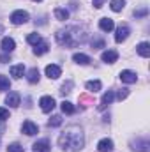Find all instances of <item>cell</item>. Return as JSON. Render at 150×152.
Segmentation results:
<instances>
[{"mask_svg": "<svg viewBox=\"0 0 150 152\" xmlns=\"http://www.w3.org/2000/svg\"><path fill=\"white\" fill-rule=\"evenodd\" d=\"M58 145H60L62 151H66V152L81 151L83 145H85V136H83L81 127H78V126H71V127H67V129L60 134V138H58Z\"/></svg>", "mask_w": 150, "mask_h": 152, "instance_id": "1", "label": "cell"}, {"mask_svg": "<svg viewBox=\"0 0 150 152\" xmlns=\"http://www.w3.org/2000/svg\"><path fill=\"white\" fill-rule=\"evenodd\" d=\"M28 21V12L27 11H14L12 14H11V23L12 25H23V23H27Z\"/></svg>", "mask_w": 150, "mask_h": 152, "instance_id": "2", "label": "cell"}, {"mask_svg": "<svg viewBox=\"0 0 150 152\" xmlns=\"http://www.w3.org/2000/svg\"><path fill=\"white\" fill-rule=\"evenodd\" d=\"M39 104H41V110H42V112L50 113V112L55 108V99H53L51 96H42V97L39 99Z\"/></svg>", "mask_w": 150, "mask_h": 152, "instance_id": "3", "label": "cell"}, {"mask_svg": "<svg viewBox=\"0 0 150 152\" xmlns=\"http://www.w3.org/2000/svg\"><path fill=\"white\" fill-rule=\"evenodd\" d=\"M21 131H23L27 136H34V134H37L39 127L32 122V120H25V122H23V126H21Z\"/></svg>", "mask_w": 150, "mask_h": 152, "instance_id": "4", "label": "cell"}, {"mask_svg": "<svg viewBox=\"0 0 150 152\" xmlns=\"http://www.w3.org/2000/svg\"><path fill=\"white\" fill-rule=\"evenodd\" d=\"M60 75H62V69H60L57 64H50V66H46V76H48L50 80H57Z\"/></svg>", "mask_w": 150, "mask_h": 152, "instance_id": "5", "label": "cell"}, {"mask_svg": "<svg viewBox=\"0 0 150 152\" xmlns=\"http://www.w3.org/2000/svg\"><path fill=\"white\" fill-rule=\"evenodd\" d=\"M129 27L127 25H120L118 28H117V34H115V41L117 42H122V41H125L127 39V36H129Z\"/></svg>", "mask_w": 150, "mask_h": 152, "instance_id": "6", "label": "cell"}, {"mask_svg": "<svg viewBox=\"0 0 150 152\" xmlns=\"http://www.w3.org/2000/svg\"><path fill=\"white\" fill-rule=\"evenodd\" d=\"M101 58H103V62H106V64H115L117 58H118V53H117L115 50H106V51H103Z\"/></svg>", "mask_w": 150, "mask_h": 152, "instance_id": "7", "label": "cell"}, {"mask_svg": "<svg viewBox=\"0 0 150 152\" xmlns=\"http://www.w3.org/2000/svg\"><path fill=\"white\" fill-rule=\"evenodd\" d=\"M97 151L99 152H111L113 151V140H110V138H103V140L97 143Z\"/></svg>", "mask_w": 150, "mask_h": 152, "instance_id": "8", "label": "cell"}, {"mask_svg": "<svg viewBox=\"0 0 150 152\" xmlns=\"http://www.w3.org/2000/svg\"><path fill=\"white\" fill-rule=\"evenodd\" d=\"M120 80H122L124 83H136L138 76H136V73H133V71L125 69V71H122V73H120Z\"/></svg>", "mask_w": 150, "mask_h": 152, "instance_id": "9", "label": "cell"}, {"mask_svg": "<svg viewBox=\"0 0 150 152\" xmlns=\"http://www.w3.org/2000/svg\"><path fill=\"white\" fill-rule=\"evenodd\" d=\"M0 46H2V50H4L5 53H11V51H14L16 42H14V39H11V37H4L2 42H0Z\"/></svg>", "mask_w": 150, "mask_h": 152, "instance_id": "10", "label": "cell"}, {"mask_svg": "<svg viewBox=\"0 0 150 152\" xmlns=\"http://www.w3.org/2000/svg\"><path fill=\"white\" fill-rule=\"evenodd\" d=\"M113 99H115V94H113V90L104 92V96H103V99H101V104H99V110H104L108 104H111Z\"/></svg>", "mask_w": 150, "mask_h": 152, "instance_id": "11", "label": "cell"}, {"mask_svg": "<svg viewBox=\"0 0 150 152\" xmlns=\"http://www.w3.org/2000/svg\"><path fill=\"white\" fill-rule=\"evenodd\" d=\"M51 151V145L48 140H39L34 143V152H50Z\"/></svg>", "mask_w": 150, "mask_h": 152, "instance_id": "12", "label": "cell"}, {"mask_svg": "<svg viewBox=\"0 0 150 152\" xmlns=\"http://www.w3.org/2000/svg\"><path fill=\"white\" fill-rule=\"evenodd\" d=\"M99 27H101L103 32H111L113 28H115V23H113L111 18H103V20L99 21Z\"/></svg>", "mask_w": 150, "mask_h": 152, "instance_id": "13", "label": "cell"}, {"mask_svg": "<svg viewBox=\"0 0 150 152\" xmlns=\"http://www.w3.org/2000/svg\"><path fill=\"white\" fill-rule=\"evenodd\" d=\"M136 51H138L140 57L147 58V57H150V44L149 42H140V44L136 46Z\"/></svg>", "mask_w": 150, "mask_h": 152, "instance_id": "14", "label": "cell"}, {"mask_svg": "<svg viewBox=\"0 0 150 152\" xmlns=\"http://www.w3.org/2000/svg\"><path fill=\"white\" fill-rule=\"evenodd\" d=\"M73 60H74L76 64H79V66H87V64H90L92 60H90V57L88 55H85V53H74L73 55Z\"/></svg>", "mask_w": 150, "mask_h": 152, "instance_id": "15", "label": "cell"}, {"mask_svg": "<svg viewBox=\"0 0 150 152\" xmlns=\"http://www.w3.org/2000/svg\"><path fill=\"white\" fill-rule=\"evenodd\" d=\"M5 103H7L11 108H16V106H20V94H16V92H11V94L5 97Z\"/></svg>", "mask_w": 150, "mask_h": 152, "instance_id": "16", "label": "cell"}, {"mask_svg": "<svg viewBox=\"0 0 150 152\" xmlns=\"http://www.w3.org/2000/svg\"><path fill=\"white\" fill-rule=\"evenodd\" d=\"M48 50H50L48 42H46V41H41V42H37V44H36L34 53H36V55H44V53H48Z\"/></svg>", "mask_w": 150, "mask_h": 152, "instance_id": "17", "label": "cell"}, {"mask_svg": "<svg viewBox=\"0 0 150 152\" xmlns=\"http://www.w3.org/2000/svg\"><path fill=\"white\" fill-rule=\"evenodd\" d=\"M23 73H25V66H23V64H18V66H12V67H11V76L16 78V80L21 78Z\"/></svg>", "mask_w": 150, "mask_h": 152, "instance_id": "18", "label": "cell"}, {"mask_svg": "<svg viewBox=\"0 0 150 152\" xmlns=\"http://www.w3.org/2000/svg\"><path fill=\"white\" fill-rule=\"evenodd\" d=\"M53 14H55V18L60 20V21H64V20L69 18V11H67V9H62V7H57V9L53 11Z\"/></svg>", "mask_w": 150, "mask_h": 152, "instance_id": "19", "label": "cell"}, {"mask_svg": "<svg viewBox=\"0 0 150 152\" xmlns=\"http://www.w3.org/2000/svg\"><path fill=\"white\" fill-rule=\"evenodd\" d=\"M85 87H87V90H90V92H94V94H95V92H99V90H101V87H103V85H101V81H99V80H92V81H87V85H85Z\"/></svg>", "mask_w": 150, "mask_h": 152, "instance_id": "20", "label": "cell"}, {"mask_svg": "<svg viewBox=\"0 0 150 152\" xmlns=\"http://www.w3.org/2000/svg\"><path fill=\"white\" fill-rule=\"evenodd\" d=\"M60 108H62V112L67 115H73L76 112V106L73 104V103H69V101H64L62 104H60Z\"/></svg>", "mask_w": 150, "mask_h": 152, "instance_id": "21", "label": "cell"}, {"mask_svg": "<svg viewBox=\"0 0 150 152\" xmlns=\"http://www.w3.org/2000/svg\"><path fill=\"white\" fill-rule=\"evenodd\" d=\"M124 5H125V0H111L110 2V7H111L115 12H120L124 9Z\"/></svg>", "mask_w": 150, "mask_h": 152, "instance_id": "22", "label": "cell"}, {"mask_svg": "<svg viewBox=\"0 0 150 152\" xmlns=\"http://www.w3.org/2000/svg\"><path fill=\"white\" fill-rule=\"evenodd\" d=\"M27 80H28L30 83H37V81H39V69H37V67H32V69L28 71Z\"/></svg>", "mask_w": 150, "mask_h": 152, "instance_id": "23", "label": "cell"}, {"mask_svg": "<svg viewBox=\"0 0 150 152\" xmlns=\"http://www.w3.org/2000/svg\"><path fill=\"white\" fill-rule=\"evenodd\" d=\"M60 124H62V117H60V115H53V117L50 118V122H48L50 127H57V126H60Z\"/></svg>", "mask_w": 150, "mask_h": 152, "instance_id": "24", "label": "cell"}, {"mask_svg": "<svg viewBox=\"0 0 150 152\" xmlns=\"http://www.w3.org/2000/svg\"><path fill=\"white\" fill-rule=\"evenodd\" d=\"M11 88V81L7 76H0V90H9Z\"/></svg>", "mask_w": 150, "mask_h": 152, "instance_id": "25", "label": "cell"}, {"mask_svg": "<svg viewBox=\"0 0 150 152\" xmlns=\"http://www.w3.org/2000/svg\"><path fill=\"white\" fill-rule=\"evenodd\" d=\"M27 41H28L30 44H34V46H36V44H37V42H41L42 39H41V36H39V34H28Z\"/></svg>", "mask_w": 150, "mask_h": 152, "instance_id": "26", "label": "cell"}, {"mask_svg": "<svg viewBox=\"0 0 150 152\" xmlns=\"http://www.w3.org/2000/svg\"><path fill=\"white\" fill-rule=\"evenodd\" d=\"M7 152H25V151H23V147L20 143H11L7 147Z\"/></svg>", "mask_w": 150, "mask_h": 152, "instance_id": "27", "label": "cell"}, {"mask_svg": "<svg viewBox=\"0 0 150 152\" xmlns=\"http://www.w3.org/2000/svg\"><path fill=\"white\" fill-rule=\"evenodd\" d=\"M127 96H129V90H127V88H122V90H118V92H117V96H115V97H117L118 101H122V99H125Z\"/></svg>", "mask_w": 150, "mask_h": 152, "instance_id": "28", "label": "cell"}, {"mask_svg": "<svg viewBox=\"0 0 150 152\" xmlns=\"http://www.w3.org/2000/svg\"><path fill=\"white\" fill-rule=\"evenodd\" d=\"M7 118H9V110L0 108V122H4V120H7Z\"/></svg>", "mask_w": 150, "mask_h": 152, "instance_id": "29", "label": "cell"}, {"mask_svg": "<svg viewBox=\"0 0 150 152\" xmlns=\"http://www.w3.org/2000/svg\"><path fill=\"white\" fill-rule=\"evenodd\" d=\"M92 48H104V41L103 39H94L92 41Z\"/></svg>", "mask_w": 150, "mask_h": 152, "instance_id": "30", "label": "cell"}, {"mask_svg": "<svg viewBox=\"0 0 150 152\" xmlns=\"http://www.w3.org/2000/svg\"><path fill=\"white\" fill-rule=\"evenodd\" d=\"M149 11H147V7H143V9H140V11H134V16L136 18H140V16H145Z\"/></svg>", "mask_w": 150, "mask_h": 152, "instance_id": "31", "label": "cell"}, {"mask_svg": "<svg viewBox=\"0 0 150 152\" xmlns=\"http://www.w3.org/2000/svg\"><path fill=\"white\" fill-rule=\"evenodd\" d=\"M71 87H73V83L69 81L67 85H64V87H62V90H60V92H62V94H69V92H71Z\"/></svg>", "mask_w": 150, "mask_h": 152, "instance_id": "32", "label": "cell"}, {"mask_svg": "<svg viewBox=\"0 0 150 152\" xmlns=\"http://www.w3.org/2000/svg\"><path fill=\"white\" fill-rule=\"evenodd\" d=\"M92 4H94V7H95V9H99V7H103V5H104V0H92Z\"/></svg>", "mask_w": 150, "mask_h": 152, "instance_id": "33", "label": "cell"}, {"mask_svg": "<svg viewBox=\"0 0 150 152\" xmlns=\"http://www.w3.org/2000/svg\"><path fill=\"white\" fill-rule=\"evenodd\" d=\"M9 60H11V55H9V53L0 55V62H9Z\"/></svg>", "mask_w": 150, "mask_h": 152, "instance_id": "34", "label": "cell"}, {"mask_svg": "<svg viewBox=\"0 0 150 152\" xmlns=\"http://www.w3.org/2000/svg\"><path fill=\"white\" fill-rule=\"evenodd\" d=\"M34 2H41V0H34Z\"/></svg>", "mask_w": 150, "mask_h": 152, "instance_id": "35", "label": "cell"}]
</instances>
